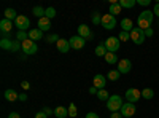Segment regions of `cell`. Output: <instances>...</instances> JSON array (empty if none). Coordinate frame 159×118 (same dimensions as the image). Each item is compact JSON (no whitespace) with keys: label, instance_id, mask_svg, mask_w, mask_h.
Listing matches in <instances>:
<instances>
[{"label":"cell","instance_id":"cell-35","mask_svg":"<svg viewBox=\"0 0 159 118\" xmlns=\"http://www.w3.org/2000/svg\"><path fill=\"white\" fill-rule=\"evenodd\" d=\"M45 40L48 42V43H57L59 42V35L57 34H51V35H48Z\"/></svg>","mask_w":159,"mask_h":118},{"label":"cell","instance_id":"cell-7","mask_svg":"<svg viewBox=\"0 0 159 118\" xmlns=\"http://www.w3.org/2000/svg\"><path fill=\"white\" fill-rule=\"evenodd\" d=\"M137 112V107H135V104H132V102H124L123 104V107H121V115L124 118H130V116H134Z\"/></svg>","mask_w":159,"mask_h":118},{"label":"cell","instance_id":"cell-40","mask_svg":"<svg viewBox=\"0 0 159 118\" xmlns=\"http://www.w3.org/2000/svg\"><path fill=\"white\" fill-rule=\"evenodd\" d=\"M153 13H154V16H157V18H159V3H154Z\"/></svg>","mask_w":159,"mask_h":118},{"label":"cell","instance_id":"cell-25","mask_svg":"<svg viewBox=\"0 0 159 118\" xmlns=\"http://www.w3.org/2000/svg\"><path fill=\"white\" fill-rule=\"evenodd\" d=\"M45 10H46V8H43V7L37 5V7H34L32 13H34V16H37V18L40 19V18H45Z\"/></svg>","mask_w":159,"mask_h":118},{"label":"cell","instance_id":"cell-49","mask_svg":"<svg viewBox=\"0 0 159 118\" xmlns=\"http://www.w3.org/2000/svg\"><path fill=\"white\" fill-rule=\"evenodd\" d=\"M157 21H159V18H157Z\"/></svg>","mask_w":159,"mask_h":118},{"label":"cell","instance_id":"cell-31","mask_svg":"<svg viewBox=\"0 0 159 118\" xmlns=\"http://www.w3.org/2000/svg\"><path fill=\"white\" fill-rule=\"evenodd\" d=\"M29 38V32H25V31H18V34H16V40H19L21 43L24 42V40H27Z\"/></svg>","mask_w":159,"mask_h":118},{"label":"cell","instance_id":"cell-24","mask_svg":"<svg viewBox=\"0 0 159 118\" xmlns=\"http://www.w3.org/2000/svg\"><path fill=\"white\" fill-rule=\"evenodd\" d=\"M118 3L121 5V8H134L137 5V0H119Z\"/></svg>","mask_w":159,"mask_h":118},{"label":"cell","instance_id":"cell-17","mask_svg":"<svg viewBox=\"0 0 159 118\" xmlns=\"http://www.w3.org/2000/svg\"><path fill=\"white\" fill-rule=\"evenodd\" d=\"M29 38H30V40H34V42H38V40H42V38H43V32L40 31L38 27L30 29L29 31Z\"/></svg>","mask_w":159,"mask_h":118},{"label":"cell","instance_id":"cell-42","mask_svg":"<svg viewBox=\"0 0 159 118\" xmlns=\"http://www.w3.org/2000/svg\"><path fill=\"white\" fill-rule=\"evenodd\" d=\"M153 34H154V31L150 27V29H147V31H145V35H147V38L148 37H153Z\"/></svg>","mask_w":159,"mask_h":118},{"label":"cell","instance_id":"cell-37","mask_svg":"<svg viewBox=\"0 0 159 118\" xmlns=\"http://www.w3.org/2000/svg\"><path fill=\"white\" fill-rule=\"evenodd\" d=\"M151 0H137V5H142V7H148Z\"/></svg>","mask_w":159,"mask_h":118},{"label":"cell","instance_id":"cell-29","mask_svg":"<svg viewBox=\"0 0 159 118\" xmlns=\"http://www.w3.org/2000/svg\"><path fill=\"white\" fill-rule=\"evenodd\" d=\"M16 18H18V15H16V11L13 10V8H7V10H5V19H8V21L15 19V21H16Z\"/></svg>","mask_w":159,"mask_h":118},{"label":"cell","instance_id":"cell-10","mask_svg":"<svg viewBox=\"0 0 159 118\" xmlns=\"http://www.w3.org/2000/svg\"><path fill=\"white\" fill-rule=\"evenodd\" d=\"M15 26L18 27V31H27L29 26H30V21L27 16H22V15H18L16 21H15Z\"/></svg>","mask_w":159,"mask_h":118},{"label":"cell","instance_id":"cell-43","mask_svg":"<svg viewBox=\"0 0 159 118\" xmlns=\"http://www.w3.org/2000/svg\"><path fill=\"white\" fill-rule=\"evenodd\" d=\"M21 86H22L24 89H29V88H30V83H29V82H25V80H24V82H21Z\"/></svg>","mask_w":159,"mask_h":118},{"label":"cell","instance_id":"cell-28","mask_svg":"<svg viewBox=\"0 0 159 118\" xmlns=\"http://www.w3.org/2000/svg\"><path fill=\"white\" fill-rule=\"evenodd\" d=\"M96 96L99 97V101H103V102H107V101L110 99V94H108V91H107V89H99Z\"/></svg>","mask_w":159,"mask_h":118},{"label":"cell","instance_id":"cell-16","mask_svg":"<svg viewBox=\"0 0 159 118\" xmlns=\"http://www.w3.org/2000/svg\"><path fill=\"white\" fill-rule=\"evenodd\" d=\"M3 97L10 102H15V101H19V94L16 93V89H7L3 93Z\"/></svg>","mask_w":159,"mask_h":118},{"label":"cell","instance_id":"cell-47","mask_svg":"<svg viewBox=\"0 0 159 118\" xmlns=\"http://www.w3.org/2000/svg\"><path fill=\"white\" fill-rule=\"evenodd\" d=\"M19 101H21V102H24V101H27V94H24V93H21V94H19Z\"/></svg>","mask_w":159,"mask_h":118},{"label":"cell","instance_id":"cell-22","mask_svg":"<svg viewBox=\"0 0 159 118\" xmlns=\"http://www.w3.org/2000/svg\"><path fill=\"white\" fill-rule=\"evenodd\" d=\"M0 48L5 50V51H11V48H13V40H8V38H2V40H0Z\"/></svg>","mask_w":159,"mask_h":118},{"label":"cell","instance_id":"cell-8","mask_svg":"<svg viewBox=\"0 0 159 118\" xmlns=\"http://www.w3.org/2000/svg\"><path fill=\"white\" fill-rule=\"evenodd\" d=\"M102 26L107 31H113L116 27V18L113 15H110V13H107V15L102 16Z\"/></svg>","mask_w":159,"mask_h":118},{"label":"cell","instance_id":"cell-13","mask_svg":"<svg viewBox=\"0 0 159 118\" xmlns=\"http://www.w3.org/2000/svg\"><path fill=\"white\" fill-rule=\"evenodd\" d=\"M92 86H96L97 89H103L105 88V85H107V77H103V75H100V73H97L96 77H94V80H92Z\"/></svg>","mask_w":159,"mask_h":118},{"label":"cell","instance_id":"cell-30","mask_svg":"<svg viewBox=\"0 0 159 118\" xmlns=\"http://www.w3.org/2000/svg\"><path fill=\"white\" fill-rule=\"evenodd\" d=\"M119 73L118 70H110L108 73H107V80H110V82H118L119 80Z\"/></svg>","mask_w":159,"mask_h":118},{"label":"cell","instance_id":"cell-18","mask_svg":"<svg viewBox=\"0 0 159 118\" xmlns=\"http://www.w3.org/2000/svg\"><path fill=\"white\" fill-rule=\"evenodd\" d=\"M11 31H13V22L3 18L2 21H0V32H8V34H11Z\"/></svg>","mask_w":159,"mask_h":118},{"label":"cell","instance_id":"cell-21","mask_svg":"<svg viewBox=\"0 0 159 118\" xmlns=\"http://www.w3.org/2000/svg\"><path fill=\"white\" fill-rule=\"evenodd\" d=\"M54 115H56L57 118H67V116H69V109L59 106V107L54 109Z\"/></svg>","mask_w":159,"mask_h":118},{"label":"cell","instance_id":"cell-2","mask_svg":"<svg viewBox=\"0 0 159 118\" xmlns=\"http://www.w3.org/2000/svg\"><path fill=\"white\" fill-rule=\"evenodd\" d=\"M123 99H121V96L119 94H111L110 96V99L107 101V109L113 113V112H119L121 110V107H123Z\"/></svg>","mask_w":159,"mask_h":118},{"label":"cell","instance_id":"cell-46","mask_svg":"<svg viewBox=\"0 0 159 118\" xmlns=\"http://www.w3.org/2000/svg\"><path fill=\"white\" fill-rule=\"evenodd\" d=\"M97 91H99V89H97L96 86H91V88H89V93H91V94H97Z\"/></svg>","mask_w":159,"mask_h":118},{"label":"cell","instance_id":"cell-26","mask_svg":"<svg viewBox=\"0 0 159 118\" xmlns=\"http://www.w3.org/2000/svg\"><path fill=\"white\" fill-rule=\"evenodd\" d=\"M121 11H123V8H121V5H119V3H110V15L118 16Z\"/></svg>","mask_w":159,"mask_h":118},{"label":"cell","instance_id":"cell-27","mask_svg":"<svg viewBox=\"0 0 159 118\" xmlns=\"http://www.w3.org/2000/svg\"><path fill=\"white\" fill-rule=\"evenodd\" d=\"M142 97H143V99H147V101L153 99V97H154V91H153L151 88H145V89H142Z\"/></svg>","mask_w":159,"mask_h":118},{"label":"cell","instance_id":"cell-9","mask_svg":"<svg viewBox=\"0 0 159 118\" xmlns=\"http://www.w3.org/2000/svg\"><path fill=\"white\" fill-rule=\"evenodd\" d=\"M78 35L81 38H84V40H92V38H94V34L91 32L89 26H86V24H80L78 26Z\"/></svg>","mask_w":159,"mask_h":118},{"label":"cell","instance_id":"cell-5","mask_svg":"<svg viewBox=\"0 0 159 118\" xmlns=\"http://www.w3.org/2000/svg\"><path fill=\"white\" fill-rule=\"evenodd\" d=\"M22 51H24V54H35L37 51H38V46H37V42L30 40V38H27V40H24L22 42Z\"/></svg>","mask_w":159,"mask_h":118},{"label":"cell","instance_id":"cell-36","mask_svg":"<svg viewBox=\"0 0 159 118\" xmlns=\"http://www.w3.org/2000/svg\"><path fill=\"white\" fill-rule=\"evenodd\" d=\"M76 113H78V109H76V106L72 102L70 106H69V116H72V118H75L76 116Z\"/></svg>","mask_w":159,"mask_h":118},{"label":"cell","instance_id":"cell-23","mask_svg":"<svg viewBox=\"0 0 159 118\" xmlns=\"http://www.w3.org/2000/svg\"><path fill=\"white\" fill-rule=\"evenodd\" d=\"M105 61H107V64H118V62H119L116 53H110V51L105 54Z\"/></svg>","mask_w":159,"mask_h":118},{"label":"cell","instance_id":"cell-33","mask_svg":"<svg viewBox=\"0 0 159 118\" xmlns=\"http://www.w3.org/2000/svg\"><path fill=\"white\" fill-rule=\"evenodd\" d=\"M118 38H119L121 42H127V40H130V32L121 31V32H119V35H118Z\"/></svg>","mask_w":159,"mask_h":118},{"label":"cell","instance_id":"cell-4","mask_svg":"<svg viewBox=\"0 0 159 118\" xmlns=\"http://www.w3.org/2000/svg\"><path fill=\"white\" fill-rule=\"evenodd\" d=\"M145 38H147V35H145V31H142L140 27H134L130 32V40L134 42L135 45H142L145 42Z\"/></svg>","mask_w":159,"mask_h":118},{"label":"cell","instance_id":"cell-48","mask_svg":"<svg viewBox=\"0 0 159 118\" xmlns=\"http://www.w3.org/2000/svg\"><path fill=\"white\" fill-rule=\"evenodd\" d=\"M11 34H8V32H2V38H8V40H11Z\"/></svg>","mask_w":159,"mask_h":118},{"label":"cell","instance_id":"cell-3","mask_svg":"<svg viewBox=\"0 0 159 118\" xmlns=\"http://www.w3.org/2000/svg\"><path fill=\"white\" fill-rule=\"evenodd\" d=\"M103 45L110 53H116V51L119 50V46H121V40H119L118 37H108V38H105Z\"/></svg>","mask_w":159,"mask_h":118},{"label":"cell","instance_id":"cell-14","mask_svg":"<svg viewBox=\"0 0 159 118\" xmlns=\"http://www.w3.org/2000/svg\"><path fill=\"white\" fill-rule=\"evenodd\" d=\"M56 46H57V50L61 51V53H69L70 51V42L69 40H65V38H59V42L56 43Z\"/></svg>","mask_w":159,"mask_h":118},{"label":"cell","instance_id":"cell-44","mask_svg":"<svg viewBox=\"0 0 159 118\" xmlns=\"http://www.w3.org/2000/svg\"><path fill=\"white\" fill-rule=\"evenodd\" d=\"M8 118H21V115H19L18 112H11V113L8 115Z\"/></svg>","mask_w":159,"mask_h":118},{"label":"cell","instance_id":"cell-12","mask_svg":"<svg viewBox=\"0 0 159 118\" xmlns=\"http://www.w3.org/2000/svg\"><path fill=\"white\" fill-rule=\"evenodd\" d=\"M130 69H132V62L129 61V59H121L118 62V72L119 73H129L130 72Z\"/></svg>","mask_w":159,"mask_h":118},{"label":"cell","instance_id":"cell-6","mask_svg":"<svg viewBox=\"0 0 159 118\" xmlns=\"http://www.w3.org/2000/svg\"><path fill=\"white\" fill-rule=\"evenodd\" d=\"M124 97H126V101H127V102L135 104V102L142 97V91H140V89H137V88H129V89L126 91Z\"/></svg>","mask_w":159,"mask_h":118},{"label":"cell","instance_id":"cell-15","mask_svg":"<svg viewBox=\"0 0 159 118\" xmlns=\"http://www.w3.org/2000/svg\"><path fill=\"white\" fill-rule=\"evenodd\" d=\"M37 26H38V29L42 31V32L43 31H49L51 29V19H48L46 16L45 18H40L38 22H37Z\"/></svg>","mask_w":159,"mask_h":118},{"label":"cell","instance_id":"cell-32","mask_svg":"<svg viewBox=\"0 0 159 118\" xmlns=\"http://www.w3.org/2000/svg\"><path fill=\"white\" fill-rule=\"evenodd\" d=\"M45 16H46L48 19H52V18L56 16V10L52 8V7H48V8L45 10Z\"/></svg>","mask_w":159,"mask_h":118},{"label":"cell","instance_id":"cell-41","mask_svg":"<svg viewBox=\"0 0 159 118\" xmlns=\"http://www.w3.org/2000/svg\"><path fill=\"white\" fill-rule=\"evenodd\" d=\"M86 118H100V116H99L96 112H89V113L86 115Z\"/></svg>","mask_w":159,"mask_h":118},{"label":"cell","instance_id":"cell-1","mask_svg":"<svg viewBox=\"0 0 159 118\" xmlns=\"http://www.w3.org/2000/svg\"><path fill=\"white\" fill-rule=\"evenodd\" d=\"M153 19H154V13L150 11V10H143L137 18V24L142 31H147V29H150Z\"/></svg>","mask_w":159,"mask_h":118},{"label":"cell","instance_id":"cell-39","mask_svg":"<svg viewBox=\"0 0 159 118\" xmlns=\"http://www.w3.org/2000/svg\"><path fill=\"white\" fill-rule=\"evenodd\" d=\"M110 118H124V116L121 115V112H113V113L110 115Z\"/></svg>","mask_w":159,"mask_h":118},{"label":"cell","instance_id":"cell-45","mask_svg":"<svg viewBox=\"0 0 159 118\" xmlns=\"http://www.w3.org/2000/svg\"><path fill=\"white\" fill-rule=\"evenodd\" d=\"M42 110H43V112H45V113H46V115H51V113H52V112H54V110H51V109H49V107H46V106H45V107H43V109H42Z\"/></svg>","mask_w":159,"mask_h":118},{"label":"cell","instance_id":"cell-19","mask_svg":"<svg viewBox=\"0 0 159 118\" xmlns=\"http://www.w3.org/2000/svg\"><path fill=\"white\" fill-rule=\"evenodd\" d=\"M132 29H134V22H132L130 18H124L121 21V31L124 32H132Z\"/></svg>","mask_w":159,"mask_h":118},{"label":"cell","instance_id":"cell-34","mask_svg":"<svg viewBox=\"0 0 159 118\" xmlns=\"http://www.w3.org/2000/svg\"><path fill=\"white\" fill-rule=\"evenodd\" d=\"M92 24H96V26L102 24V16L99 15L97 11H94V13H92Z\"/></svg>","mask_w":159,"mask_h":118},{"label":"cell","instance_id":"cell-11","mask_svg":"<svg viewBox=\"0 0 159 118\" xmlns=\"http://www.w3.org/2000/svg\"><path fill=\"white\" fill-rule=\"evenodd\" d=\"M69 42H70V46H72L73 50H83V48H84V45H86V40H84V38H81L80 35L72 37Z\"/></svg>","mask_w":159,"mask_h":118},{"label":"cell","instance_id":"cell-20","mask_svg":"<svg viewBox=\"0 0 159 118\" xmlns=\"http://www.w3.org/2000/svg\"><path fill=\"white\" fill-rule=\"evenodd\" d=\"M94 53H96V56H97V58H105V54L108 53V50L105 48V45H103V43H99V45L96 46V50H94Z\"/></svg>","mask_w":159,"mask_h":118},{"label":"cell","instance_id":"cell-38","mask_svg":"<svg viewBox=\"0 0 159 118\" xmlns=\"http://www.w3.org/2000/svg\"><path fill=\"white\" fill-rule=\"evenodd\" d=\"M35 118H48V115H46L43 110H40L38 113H35Z\"/></svg>","mask_w":159,"mask_h":118}]
</instances>
